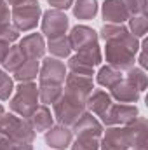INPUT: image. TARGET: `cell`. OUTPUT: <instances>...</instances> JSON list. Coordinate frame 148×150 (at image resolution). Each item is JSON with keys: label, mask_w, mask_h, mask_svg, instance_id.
Instances as JSON below:
<instances>
[{"label": "cell", "mask_w": 148, "mask_h": 150, "mask_svg": "<svg viewBox=\"0 0 148 150\" xmlns=\"http://www.w3.org/2000/svg\"><path fill=\"white\" fill-rule=\"evenodd\" d=\"M25 61H26V58H25V54L21 52V49H19L18 45H11V49H9V52H7V56H5L4 63H2L4 72L14 74V72H16V70H18Z\"/></svg>", "instance_id": "4316f807"}, {"label": "cell", "mask_w": 148, "mask_h": 150, "mask_svg": "<svg viewBox=\"0 0 148 150\" xmlns=\"http://www.w3.org/2000/svg\"><path fill=\"white\" fill-rule=\"evenodd\" d=\"M70 26V19L63 11H56V9H49L42 14V33L49 38H58V37H65Z\"/></svg>", "instance_id": "8992f818"}, {"label": "cell", "mask_w": 148, "mask_h": 150, "mask_svg": "<svg viewBox=\"0 0 148 150\" xmlns=\"http://www.w3.org/2000/svg\"><path fill=\"white\" fill-rule=\"evenodd\" d=\"M11 23V11H9V4L5 0H0V26Z\"/></svg>", "instance_id": "836d02e7"}, {"label": "cell", "mask_w": 148, "mask_h": 150, "mask_svg": "<svg viewBox=\"0 0 148 150\" xmlns=\"http://www.w3.org/2000/svg\"><path fill=\"white\" fill-rule=\"evenodd\" d=\"M26 122L30 124V127H32L35 133H45L47 129L52 127L54 117H52L51 110L47 108V105H38L37 110L26 119Z\"/></svg>", "instance_id": "d6986e66"}, {"label": "cell", "mask_w": 148, "mask_h": 150, "mask_svg": "<svg viewBox=\"0 0 148 150\" xmlns=\"http://www.w3.org/2000/svg\"><path fill=\"white\" fill-rule=\"evenodd\" d=\"M14 150H33V147H32V143H25V145H16Z\"/></svg>", "instance_id": "f35d334b"}, {"label": "cell", "mask_w": 148, "mask_h": 150, "mask_svg": "<svg viewBox=\"0 0 148 150\" xmlns=\"http://www.w3.org/2000/svg\"><path fill=\"white\" fill-rule=\"evenodd\" d=\"M138 51H140V40L136 37L129 38L125 42H106L105 58L110 67L122 72L134 67Z\"/></svg>", "instance_id": "7a4b0ae2"}, {"label": "cell", "mask_w": 148, "mask_h": 150, "mask_svg": "<svg viewBox=\"0 0 148 150\" xmlns=\"http://www.w3.org/2000/svg\"><path fill=\"white\" fill-rule=\"evenodd\" d=\"M66 79V67L63 61H59L58 58H44L40 70H38V80L40 84H59L63 86Z\"/></svg>", "instance_id": "9c48e42d"}, {"label": "cell", "mask_w": 148, "mask_h": 150, "mask_svg": "<svg viewBox=\"0 0 148 150\" xmlns=\"http://www.w3.org/2000/svg\"><path fill=\"white\" fill-rule=\"evenodd\" d=\"M73 16L77 19H94L98 14V0H75L73 2Z\"/></svg>", "instance_id": "44dd1931"}, {"label": "cell", "mask_w": 148, "mask_h": 150, "mask_svg": "<svg viewBox=\"0 0 148 150\" xmlns=\"http://www.w3.org/2000/svg\"><path fill=\"white\" fill-rule=\"evenodd\" d=\"M147 40H143V44H140V49H141V54H140V67L141 68H147L148 61H147V52H145V47H147Z\"/></svg>", "instance_id": "8d00e7d4"}, {"label": "cell", "mask_w": 148, "mask_h": 150, "mask_svg": "<svg viewBox=\"0 0 148 150\" xmlns=\"http://www.w3.org/2000/svg\"><path fill=\"white\" fill-rule=\"evenodd\" d=\"M65 84H66V91H72L84 98H87L94 89V80H92V77H87V75L66 74Z\"/></svg>", "instance_id": "ac0fdd59"}, {"label": "cell", "mask_w": 148, "mask_h": 150, "mask_svg": "<svg viewBox=\"0 0 148 150\" xmlns=\"http://www.w3.org/2000/svg\"><path fill=\"white\" fill-rule=\"evenodd\" d=\"M122 79H124L122 72L117 70V68H113V67H110V65L101 67L99 72H98V77H96L98 84L103 86V87H106V89H111V87H113L117 82H120Z\"/></svg>", "instance_id": "d4e9b609"}, {"label": "cell", "mask_w": 148, "mask_h": 150, "mask_svg": "<svg viewBox=\"0 0 148 150\" xmlns=\"http://www.w3.org/2000/svg\"><path fill=\"white\" fill-rule=\"evenodd\" d=\"M0 133L7 136L14 145H25V143H33L35 140V131L30 127L26 119L9 112L4 113L0 119Z\"/></svg>", "instance_id": "3957f363"}, {"label": "cell", "mask_w": 148, "mask_h": 150, "mask_svg": "<svg viewBox=\"0 0 148 150\" xmlns=\"http://www.w3.org/2000/svg\"><path fill=\"white\" fill-rule=\"evenodd\" d=\"M16 89V94L11 98L9 107L12 113L28 119L38 107V87L35 82H19Z\"/></svg>", "instance_id": "277c9868"}, {"label": "cell", "mask_w": 148, "mask_h": 150, "mask_svg": "<svg viewBox=\"0 0 148 150\" xmlns=\"http://www.w3.org/2000/svg\"><path fill=\"white\" fill-rule=\"evenodd\" d=\"M73 142V131L66 126H52L51 129L45 131V143L54 150H65L68 149Z\"/></svg>", "instance_id": "30bf717a"}, {"label": "cell", "mask_w": 148, "mask_h": 150, "mask_svg": "<svg viewBox=\"0 0 148 150\" xmlns=\"http://www.w3.org/2000/svg\"><path fill=\"white\" fill-rule=\"evenodd\" d=\"M4 113H5V110H4V107L0 105V119H2V115H4Z\"/></svg>", "instance_id": "60d3db41"}, {"label": "cell", "mask_w": 148, "mask_h": 150, "mask_svg": "<svg viewBox=\"0 0 148 150\" xmlns=\"http://www.w3.org/2000/svg\"><path fill=\"white\" fill-rule=\"evenodd\" d=\"M9 49H11V45H9L7 42H2V40H0V65L4 63V59H5V56H7V52H9Z\"/></svg>", "instance_id": "74e56055"}, {"label": "cell", "mask_w": 148, "mask_h": 150, "mask_svg": "<svg viewBox=\"0 0 148 150\" xmlns=\"http://www.w3.org/2000/svg\"><path fill=\"white\" fill-rule=\"evenodd\" d=\"M40 70V61L38 59H26L16 72H14V80L18 82H33Z\"/></svg>", "instance_id": "603a6c76"}, {"label": "cell", "mask_w": 148, "mask_h": 150, "mask_svg": "<svg viewBox=\"0 0 148 150\" xmlns=\"http://www.w3.org/2000/svg\"><path fill=\"white\" fill-rule=\"evenodd\" d=\"M40 18H42V9L37 0H26L12 7L11 11V19L19 32H30L37 28Z\"/></svg>", "instance_id": "5b68a950"}, {"label": "cell", "mask_w": 148, "mask_h": 150, "mask_svg": "<svg viewBox=\"0 0 148 150\" xmlns=\"http://www.w3.org/2000/svg\"><path fill=\"white\" fill-rule=\"evenodd\" d=\"M63 94V86L59 84H40L38 86V101L44 105H54Z\"/></svg>", "instance_id": "cb8c5ba5"}, {"label": "cell", "mask_w": 148, "mask_h": 150, "mask_svg": "<svg viewBox=\"0 0 148 150\" xmlns=\"http://www.w3.org/2000/svg\"><path fill=\"white\" fill-rule=\"evenodd\" d=\"M16 149V145L7 138V136H4L2 133H0V150H14Z\"/></svg>", "instance_id": "d590c367"}, {"label": "cell", "mask_w": 148, "mask_h": 150, "mask_svg": "<svg viewBox=\"0 0 148 150\" xmlns=\"http://www.w3.org/2000/svg\"><path fill=\"white\" fill-rule=\"evenodd\" d=\"M85 100L80 94H75L72 91H63V94L59 96V100L52 105L54 107V119L66 127H73V124L87 112L85 108Z\"/></svg>", "instance_id": "6da1fadb"}, {"label": "cell", "mask_w": 148, "mask_h": 150, "mask_svg": "<svg viewBox=\"0 0 148 150\" xmlns=\"http://www.w3.org/2000/svg\"><path fill=\"white\" fill-rule=\"evenodd\" d=\"M131 140L125 126H110L99 138V150H129Z\"/></svg>", "instance_id": "ba28073f"}, {"label": "cell", "mask_w": 148, "mask_h": 150, "mask_svg": "<svg viewBox=\"0 0 148 150\" xmlns=\"http://www.w3.org/2000/svg\"><path fill=\"white\" fill-rule=\"evenodd\" d=\"M18 38H19V30H18L14 25L7 23V25L0 26V40H2V42H7V44L11 45V44L16 42Z\"/></svg>", "instance_id": "1f68e13d"}, {"label": "cell", "mask_w": 148, "mask_h": 150, "mask_svg": "<svg viewBox=\"0 0 148 150\" xmlns=\"http://www.w3.org/2000/svg\"><path fill=\"white\" fill-rule=\"evenodd\" d=\"M84 65H87V67H91V68H94V67H98L101 61H103V54H101V49H99V45L96 44V45H89V47H85V49H80V51H77V54H75Z\"/></svg>", "instance_id": "484cf974"}, {"label": "cell", "mask_w": 148, "mask_h": 150, "mask_svg": "<svg viewBox=\"0 0 148 150\" xmlns=\"http://www.w3.org/2000/svg\"><path fill=\"white\" fill-rule=\"evenodd\" d=\"M111 103H113V100H111V96L106 91L96 89V91H92V93L87 96V100H85V108L91 113L101 117V115L111 107Z\"/></svg>", "instance_id": "e0dca14e"}, {"label": "cell", "mask_w": 148, "mask_h": 150, "mask_svg": "<svg viewBox=\"0 0 148 150\" xmlns=\"http://www.w3.org/2000/svg\"><path fill=\"white\" fill-rule=\"evenodd\" d=\"M129 131V140H131V149L134 150H147V133H148V124L145 117H136L131 124L125 126Z\"/></svg>", "instance_id": "9a60e30c"}, {"label": "cell", "mask_w": 148, "mask_h": 150, "mask_svg": "<svg viewBox=\"0 0 148 150\" xmlns=\"http://www.w3.org/2000/svg\"><path fill=\"white\" fill-rule=\"evenodd\" d=\"M49 2V5L52 7V9H56V11H66V9H70L72 5H73L75 0H47Z\"/></svg>", "instance_id": "e575fe53"}, {"label": "cell", "mask_w": 148, "mask_h": 150, "mask_svg": "<svg viewBox=\"0 0 148 150\" xmlns=\"http://www.w3.org/2000/svg\"><path fill=\"white\" fill-rule=\"evenodd\" d=\"M131 16H145L147 14V0H124Z\"/></svg>", "instance_id": "d6a6232c"}, {"label": "cell", "mask_w": 148, "mask_h": 150, "mask_svg": "<svg viewBox=\"0 0 148 150\" xmlns=\"http://www.w3.org/2000/svg\"><path fill=\"white\" fill-rule=\"evenodd\" d=\"M73 131L77 136H91V138H101L103 134V124L92 115L91 112H85L77 122L73 124Z\"/></svg>", "instance_id": "5bb4252c"}, {"label": "cell", "mask_w": 148, "mask_h": 150, "mask_svg": "<svg viewBox=\"0 0 148 150\" xmlns=\"http://www.w3.org/2000/svg\"><path fill=\"white\" fill-rule=\"evenodd\" d=\"M5 2H7L9 5H14V7H16V5H19V4H23V2H26V0H5Z\"/></svg>", "instance_id": "ab89813d"}, {"label": "cell", "mask_w": 148, "mask_h": 150, "mask_svg": "<svg viewBox=\"0 0 148 150\" xmlns=\"http://www.w3.org/2000/svg\"><path fill=\"white\" fill-rule=\"evenodd\" d=\"M72 150H99V138L91 136H77V140L72 142Z\"/></svg>", "instance_id": "f546056e"}, {"label": "cell", "mask_w": 148, "mask_h": 150, "mask_svg": "<svg viewBox=\"0 0 148 150\" xmlns=\"http://www.w3.org/2000/svg\"><path fill=\"white\" fill-rule=\"evenodd\" d=\"M45 49H49L51 56H52V58H58V59H61V58H70V56H72V51H73L66 35H65V37H58V38H51V40L47 42Z\"/></svg>", "instance_id": "7402d4cb"}, {"label": "cell", "mask_w": 148, "mask_h": 150, "mask_svg": "<svg viewBox=\"0 0 148 150\" xmlns=\"http://www.w3.org/2000/svg\"><path fill=\"white\" fill-rule=\"evenodd\" d=\"M101 14H103V19L110 25H122L131 18L124 0H105L101 7Z\"/></svg>", "instance_id": "4fadbf2b"}, {"label": "cell", "mask_w": 148, "mask_h": 150, "mask_svg": "<svg viewBox=\"0 0 148 150\" xmlns=\"http://www.w3.org/2000/svg\"><path fill=\"white\" fill-rule=\"evenodd\" d=\"M140 94H141V93H140L127 79H122L120 82H117V84L110 89L111 100H117L118 103H125V105H134V103H138Z\"/></svg>", "instance_id": "2e32d148"}, {"label": "cell", "mask_w": 148, "mask_h": 150, "mask_svg": "<svg viewBox=\"0 0 148 150\" xmlns=\"http://www.w3.org/2000/svg\"><path fill=\"white\" fill-rule=\"evenodd\" d=\"M12 91H14V80L7 75V72L0 70V101L9 100Z\"/></svg>", "instance_id": "4dcf8cb0"}, {"label": "cell", "mask_w": 148, "mask_h": 150, "mask_svg": "<svg viewBox=\"0 0 148 150\" xmlns=\"http://www.w3.org/2000/svg\"><path fill=\"white\" fill-rule=\"evenodd\" d=\"M140 93H143L145 89H147L148 86V79H147V74H145V70L143 68H136V67H132V68H129L127 70V77H125Z\"/></svg>", "instance_id": "f1b7e54d"}, {"label": "cell", "mask_w": 148, "mask_h": 150, "mask_svg": "<svg viewBox=\"0 0 148 150\" xmlns=\"http://www.w3.org/2000/svg\"><path fill=\"white\" fill-rule=\"evenodd\" d=\"M18 47L26 59H42L45 54V40L42 33H30L19 40Z\"/></svg>", "instance_id": "8fae6325"}, {"label": "cell", "mask_w": 148, "mask_h": 150, "mask_svg": "<svg viewBox=\"0 0 148 150\" xmlns=\"http://www.w3.org/2000/svg\"><path fill=\"white\" fill-rule=\"evenodd\" d=\"M98 38H99L98 33L92 28L85 26V25H77V26H73L72 32H70V35H68L70 45H72V49H75V51L85 49L89 45H96L98 44Z\"/></svg>", "instance_id": "7c38bea8"}, {"label": "cell", "mask_w": 148, "mask_h": 150, "mask_svg": "<svg viewBox=\"0 0 148 150\" xmlns=\"http://www.w3.org/2000/svg\"><path fill=\"white\" fill-rule=\"evenodd\" d=\"M131 35H134L136 38H141L147 35L148 32V18L145 16H131L129 18V28Z\"/></svg>", "instance_id": "83f0119b"}, {"label": "cell", "mask_w": 148, "mask_h": 150, "mask_svg": "<svg viewBox=\"0 0 148 150\" xmlns=\"http://www.w3.org/2000/svg\"><path fill=\"white\" fill-rule=\"evenodd\" d=\"M140 115L136 105H125V103H111V107L101 115V122L110 127V126H127L131 124L136 117Z\"/></svg>", "instance_id": "52a82bcc"}, {"label": "cell", "mask_w": 148, "mask_h": 150, "mask_svg": "<svg viewBox=\"0 0 148 150\" xmlns=\"http://www.w3.org/2000/svg\"><path fill=\"white\" fill-rule=\"evenodd\" d=\"M98 37H101L105 42H125V40L132 38L134 35H131V32L124 25H110V23H106L101 28Z\"/></svg>", "instance_id": "ffe728a7"}]
</instances>
